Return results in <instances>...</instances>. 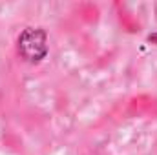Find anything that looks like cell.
Listing matches in <instances>:
<instances>
[{
  "label": "cell",
  "mask_w": 157,
  "mask_h": 155,
  "mask_svg": "<svg viewBox=\"0 0 157 155\" xmlns=\"http://www.w3.org/2000/svg\"><path fill=\"white\" fill-rule=\"evenodd\" d=\"M18 55L26 62H40L48 55V35L40 28H26L17 40Z\"/></svg>",
  "instance_id": "6da1fadb"
},
{
  "label": "cell",
  "mask_w": 157,
  "mask_h": 155,
  "mask_svg": "<svg viewBox=\"0 0 157 155\" xmlns=\"http://www.w3.org/2000/svg\"><path fill=\"white\" fill-rule=\"evenodd\" d=\"M148 42H152V44H155V46H157V33L148 35Z\"/></svg>",
  "instance_id": "7a4b0ae2"
}]
</instances>
